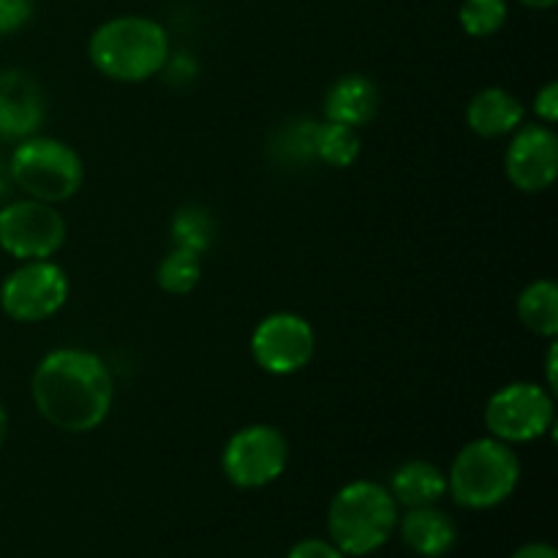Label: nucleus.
Here are the masks:
<instances>
[{
  "instance_id": "bb28decb",
  "label": "nucleus",
  "mask_w": 558,
  "mask_h": 558,
  "mask_svg": "<svg viewBox=\"0 0 558 558\" xmlns=\"http://www.w3.org/2000/svg\"><path fill=\"white\" fill-rule=\"evenodd\" d=\"M521 5H526V9H534V11H548L554 9L558 0H518Z\"/></svg>"
},
{
  "instance_id": "b1692460",
  "label": "nucleus",
  "mask_w": 558,
  "mask_h": 558,
  "mask_svg": "<svg viewBox=\"0 0 558 558\" xmlns=\"http://www.w3.org/2000/svg\"><path fill=\"white\" fill-rule=\"evenodd\" d=\"M287 558H347V554H341L336 545L325 543V539H303L289 550Z\"/></svg>"
},
{
  "instance_id": "dca6fc26",
  "label": "nucleus",
  "mask_w": 558,
  "mask_h": 558,
  "mask_svg": "<svg viewBox=\"0 0 558 558\" xmlns=\"http://www.w3.org/2000/svg\"><path fill=\"white\" fill-rule=\"evenodd\" d=\"M398 507H430L447 496V474L436 463L407 461L392 472L390 488Z\"/></svg>"
},
{
  "instance_id": "f8f14e48",
  "label": "nucleus",
  "mask_w": 558,
  "mask_h": 558,
  "mask_svg": "<svg viewBox=\"0 0 558 558\" xmlns=\"http://www.w3.org/2000/svg\"><path fill=\"white\" fill-rule=\"evenodd\" d=\"M47 118L41 85L25 71L0 74V142H22L36 134Z\"/></svg>"
},
{
  "instance_id": "39448f33",
  "label": "nucleus",
  "mask_w": 558,
  "mask_h": 558,
  "mask_svg": "<svg viewBox=\"0 0 558 558\" xmlns=\"http://www.w3.org/2000/svg\"><path fill=\"white\" fill-rule=\"evenodd\" d=\"M9 178L27 199L60 205L82 191L85 161L69 142L33 134L16 142L9 158Z\"/></svg>"
},
{
  "instance_id": "6ab92c4d",
  "label": "nucleus",
  "mask_w": 558,
  "mask_h": 558,
  "mask_svg": "<svg viewBox=\"0 0 558 558\" xmlns=\"http://www.w3.org/2000/svg\"><path fill=\"white\" fill-rule=\"evenodd\" d=\"M202 281V254L191 248H180L174 245L161 262H158L156 270V283L161 292L167 294H189L199 287Z\"/></svg>"
},
{
  "instance_id": "393cba45",
  "label": "nucleus",
  "mask_w": 558,
  "mask_h": 558,
  "mask_svg": "<svg viewBox=\"0 0 558 558\" xmlns=\"http://www.w3.org/2000/svg\"><path fill=\"white\" fill-rule=\"evenodd\" d=\"M510 558H558L556 548L548 543H529L523 548H518Z\"/></svg>"
},
{
  "instance_id": "0eeeda50",
  "label": "nucleus",
  "mask_w": 558,
  "mask_h": 558,
  "mask_svg": "<svg viewBox=\"0 0 558 558\" xmlns=\"http://www.w3.org/2000/svg\"><path fill=\"white\" fill-rule=\"evenodd\" d=\"M289 463V441L276 425H245L223 445L221 472L234 488L259 490L276 483Z\"/></svg>"
},
{
  "instance_id": "f3484780",
  "label": "nucleus",
  "mask_w": 558,
  "mask_h": 558,
  "mask_svg": "<svg viewBox=\"0 0 558 558\" xmlns=\"http://www.w3.org/2000/svg\"><path fill=\"white\" fill-rule=\"evenodd\" d=\"M518 319L539 338L558 336V287L550 278L532 281L518 294Z\"/></svg>"
},
{
  "instance_id": "9b49d317",
  "label": "nucleus",
  "mask_w": 558,
  "mask_h": 558,
  "mask_svg": "<svg viewBox=\"0 0 558 558\" xmlns=\"http://www.w3.org/2000/svg\"><path fill=\"white\" fill-rule=\"evenodd\" d=\"M505 174L523 194H543L556 183L558 136L550 125H521L505 153Z\"/></svg>"
},
{
  "instance_id": "6e6552de",
  "label": "nucleus",
  "mask_w": 558,
  "mask_h": 558,
  "mask_svg": "<svg viewBox=\"0 0 558 558\" xmlns=\"http://www.w3.org/2000/svg\"><path fill=\"white\" fill-rule=\"evenodd\" d=\"M69 292V276L52 259L22 262L0 283V308L9 319L36 325L63 311Z\"/></svg>"
},
{
  "instance_id": "5701e85b",
  "label": "nucleus",
  "mask_w": 558,
  "mask_h": 558,
  "mask_svg": "<svg viewBox=\"0 0 558 558\" xmlns=\"http://www.w3.org/2000/svg\"><path fill=\"white\" fill-rule=\"evenodd\" d=\"M534 114H537L545 125L556 123L558 120V82H548L545 87H539L537 96H534Z\"/></svg>"
},
{
  "instance_id": "412c9836",
  "label": "nucleus",
  "mask_w": 558,
  "mask_h": 558,
  "mask_svg": "<svg viewBox=\"0 0 558 558\" xmlns=\"http://www.w3.org/2000/svg\"><path fill=\"white\" fill-rule=\"evenodd\" d=\"M507 16H510L507 0H463L458 9V22L472 38H488L499 33Z\"/></svg>"
},
{
  "instance_id": "aec40b11",
  "label": "nucleus",
  "mask_w": 558,
  "mask_h": 558,
  "mask_svg": "<svg viewBox=\"0 0 558 558\" xmlns=\"http://www.w3.org/2000/svg\"><path fill=\"white\" fill-rule=\"evenodd\" d=\"M172 240L180 248H191L196 254H205L216 240V221L205 207L189 205L178 210L172 221Z\"/></svg>"
},
{
  "instance_id": "7ed1b4c3",
  "label": "nucleus",
  "mask_w": 558,
  "mask_h": 558,
  "mask_svg": "<svg viewBox=\"0 0 558 558\" xmlns=\"http://www.w3.org/2000/svg\"><path fill=\"white\" fill-rule=\"evenodd\" d=\"M398 529V505L390 490L374 480L343 485L327 510L330 543L347 556L376 554Z\"/></svg>"
},
{
  "instance_id": "f03ea898",
  "label": "nucleus",
  "mask_w": 558,
  "mask_h": 558,
  "mask_svg": "<svg viewBox=\"0 0 558 558\" xmlns=\"http://www.w3.org/2000/svg\"><path fill=\"white\" fill-rule=\"evenodd\" d=\"M93 69L114 82H145L169 63V33L142 14L112 16L93 31L87 44Z\"/></svg>"
},
{
  "instance_id": "a878e982",
  "label": "nucleus",
  "mask_w": 558,
  "mask_h": 558,
  "mask_svg": "<svg viewBox=\"0 0 558 558\" xmlns=\"http://www.w3.org/2000/svg\"><path fill=\"white\" fill-rule=\"evenodd\" d=\"M556 365H558V343L554 341L548 349V360H545V387L550 392L558 390V376H556Z\"/></svg>"
},
{
  "instance_id": "ddd939ff",
  "label": "nucleus",
  "mask_w": 558,
  "mask_h": 558,
  "mask_svg": "<svg viewBox=\"0 0 558 558\" xmlns=\"http://www.w3.org/2000/svg\"><path fill=\"white\" fill-rule=\"evenodd\" d=\"M381 104V90L371 76L347 74L330 85L325 96V120L363 129L376 118Z\"/></svg>"
},
{
  "instance_id": "9d476101",
  "label": "nucleus",
  "mask_w": 558,
  "mask_h": 558,
  "mask_svg": "<svg viewBox=\"0 0 558 558\" xmlns=\"http://www.w3.org/2000/svg\"><path fill=\"white\" fill-rule=\"evenodd\" d=\"M254 363L270 376H292L316 354V332L308 319L292 311L265 316L251 336Z\"/></svg>"
},
{
  "instance_id": "4be33fe9",
  "label": "nucleus",
  "mask_w": 558,
  "mask_h": 558,
  "mask_svg": "<svg viewBox=\"0 0 558 558\" xmlns=\"http://www.w3.org/2000/svg\"><path fill=\"white\" fill-rule=\"evenodd\" d=\"M36 0H0V36L22 31L33 20Z\"/></svg>"
},
{
  "instance_id": "423d86ee",
  "label": "nucleus",
  "mask_w": 558,
  "mask_h": 558,
  "mask_svg": "<svg viewBox=\"0 0 558 558\" xmlns=\"http://www.w3.org/2000/svg\"><path fill=\"white\" fill-rule=\"evenodd\" d=\"M485 428L507 445H529L556 428L554 392L537 381H512L485 403Z\"/></svg>"
},
{
  "instance_id": "2eb2a0df",
  "label": "nucleus",
  "mask_w": 558,
  "mask_h": 558,
  "mask_svg": "<svg viewBox=\"0 0 558 558\" xmlns=\"http://www.w3.org/2000/svg\"><path fill=\"white\" fill-rule=\"evenodd\" d=\"M526 109L505 87H485L469 101L466 125L483 140H499L523 125Z\"/></svg>"
},
{
  "instance_id": "4468645a",
  "label": "nucleus",
  "mask_w": 558,
  "mask_h": 558,
  "mask_svg": "<svg viewBox=\"0 0 558 558\" xmlns=\"http://www.w3.org/2000/svg\"><path fill=\"white\" fill-rule=\"evenodd\" d=\"M398 529L409 548L423 558H441L458 543V529L447 512L439 507H412L407 515L398 518Z\"/></svg>"
},
{
  "instance_id": "1a4fd4ad",
  "label": "nucleus",
  "mask_w": 558,
  "mask_h": 558,
  "mask_svg": "<svg viewBox=\"0 0 558 558\" xmlns=\"http://www.w3.org/2000/svg\"><path fill=\"white\" fill-rule=\"evenodd\" d=\"M65 243V221L54 205L16 199L0 210V248L16 262L52 259Z\"/></svg>"
},
{
  "instance_id": "a211bd4d",
  "label": "nucleus",
  "mask_w": 558,
  "mask_h": 558,
  "mask_svg": "<svg viewBox=\"0 0 558 558\" xmlns=\"http://www.w3.org/2000/svg\"><path fill=\"white\" fill-rule=\"evenodd\" d=\"M360 150H363L360 129H352V125H343V123H332V120L316 123L314 153L322 163L336 169H347L357 161Z\"/></svg>"
},
{
  "instance_id": "cd10ccee",
  "label": "nucleus",
  "mask_w": 558,
  "mask_h": 558,
  "mask_svg": "<svg viewBox=\"0 0 558 558\" xmlns=\"http://www.w3.org/2000/svg\"><path fill=\"white\" fill-rule=\"evenodd\" d=\"M5 436H9V414H5L3 403H0V447H3Z\"/></svg>"
},
{
  "instance_id": "20e7f679",
  "label": "nucleus",
  "mask_w": 558,
  "mask_h": 558,
  "mask_svg": "<svg viewBox=\"0 0 558 558\" xmlns=\"http://www.w3.org/2000/svg\"><path fill=\"white\" fill-rule=\"evenodd\" d=\"M521 461L507 441L483 436L469 441L447 474V494L466 510H494L515 494Z\"/></svg>"
},
{
  "instance_id": "f257e3e1",
  "label": "nucleus",
  "mask_w": 558,
  "mask_h": 558,
  "mask_svg": "<svg viewBox=\"0 0 558 558\" xmlns=\"http://www.w3.org/2000/svg\"><path fill=\"white\" fill-rule=\"evenodd\" d=\"M38 414L65 434H90L112 412L114 381L107 363L87 349L44 354L31 379Z\"/></svg>"
}]
</instances>
